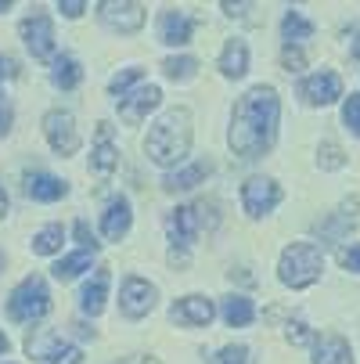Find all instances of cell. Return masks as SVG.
Instances as JSON below:
<instances>
[{"label":"cell","mask_w":360,"mask_h":364,"mask_svg":"<svg viewBox=\"0 0 360 364\" xmlns=\"http://www.w3.org/2000/svg\"><path fill=\"white\" fill-rule=\"evenodd\" d=\"M62 242H65V228L62 224H47L43 231L33 235V252L36 256H55V252H62Z\"/></svg>","instance_id":"26"},{"label":"cell","mask_w":360,"mask_h":364,"mask_svg":"<svg viewBox=\"0 0 360 364\" xmlns=\"http://www.w3.org/2000/svg\"><path fill=\"white\" fill-rule=\"evenodd\" d=\"M278 202H281V188L271 177H249L241 184V205L249 217H267Z\"/></svg>","instance_id":"9"},{"label":"cell","mask_w":360,"mask_h":364,"mask_svg":"<svg viewBox=\"0 0 360 364\" xmlns=\"http://www.w3.org/2000/svg\"><path fill=\"white\" fill-rule=\"evenodd\" d=\"M0 11H8V0H4V4H0Z\"/></svg>","instance_id":"46"},{"label":"cell","mask_w":360,"mask_h":364,"mask_svg":"<svg viewBox=\"0 0 360 364\" xmlns=\"http://www.w3.org/2000/svg\"><path fill=\"white\" fill-rule=\"evenodd\" d=\"M324 271V252L321 245L314 242H292L281 259H278V278L288 285V289H306V285H314Z\"/></svg>","instance_id":"3"},{"label":"cell","mask_w":360,"mask_h":364,"mask_svg":"<svg viewBox=\"0 0 360 364\" xmlns=\"http://www.w3.org/2000/svg\"><path fill=\"white\" fill-rule=\"evenodd\" d=\"M8 346H11V343H8V336H4V332H0V357H4V353H8Z\"/></svg>","instance_id":"43"},{"label":"cell","mask_w":360,"mask_h":364,"mask_svg":"<svg viewBox=\"0 0 360 364\" xmlns=\"http://www.w3.org/2000/svg\"><path fill=\"white\" fill-rule=\"evenodd\" d=\"M213 314H217V306H213V299H205V296H184V299L173 303V321H180V325H195V328L209 325Z\"/></svg>","instance_id":"15"},{"label":"cell","mask_w":360,"mask_h":364,"mask_svg":"<svg viewBox=\"0 0 360 364\" xmlns=\"http://www.w3.org/2000/svg\"><path fill=\"white\" fill-rule=\"evenodd\" d=\"M281 65H285L288 73H299V69H306V55H302L299 47L285 43V47H281Z\"/></svg>","instance_id":"32"},{"label":"cell","mask_w":360,"mask_h":364,"mask_svg":"<svg viewBox=\"0 0 360 364\" xmlns=\"http://www.w3.org/2000/svg\"><path fill=\"white\" fill-rule=\"evenodd\" d=\"M43 137L47 144L55 148L58 155H76L80 151V130H76V119L62 109H50L43 116Z\"/></svg>","instance_id":"6"},{"label":"cell","mask_w":360,"mask_h":364,"mask_svg":"<svg viewBox=\"0 0 360 364\" xmlns=\"http://www.w3.org/2000/svg\"><path fill=\"white\" fill-rule=\"evenodd\" d=\"M342 123L360 137V94H349V97H346V105H342Z\"/></svg>","instance_id":"31"},{"label":"cell","mask_w":360,"mask_h":364,"mask_svg":"<svg viewBox=\"0 0 360 364\" xmlns=\"http://www.w3.org/2000/svg\"><path fill=\"white\" fill-rule=\"evenodd\" d=\"M109 285H112V274H109V267H97V271H94V278H90V282L83 285V292H80V306H83V314L97 318L101 310H105Z\"/></svg>","instance_id":"17"},{"label":"cell","mask_w":360,"mask_h":364,"mask_svg":"<svg viewBox=\"0 0 360 364\" xmlns=\"http://www.w3.org/2000/svg\"><path fill=\"white\" fill-rule=\"evenodd\" d=\"M156 285L144 282V278H126L123 289H119V310L130 318V321H141L148 318V310L156 306Z\"/></svg>","instance_id":"10"},{"label":"cell","mask_w":360,"mask_h":364,"mask_svg":"<svg viewBox=\"0 0 360 364\" xmlns=\"http://www.w3.org/2000/svg\"><path fill=\"white\" fill-rule=\"evenodd\" d=\"M97 15L101 22H105L109 29L116 33H137L144 26V4H137V0H101L97 4Z\"/></svg>","instance_id":"7"},{"label":"cell","mask_w":360,"mask_h":364,"mask_svg":"<svg viewBox=\"0 0 360 364\" xmlns=\"http://www.w3.org/2000/svg\"><path fill=\"white\" fill-rule=\"evenodd\" d=\"M205 205H177V210L166 217V231H170V238H173V249H191L195 245V238H198V231L205 228Z\"/></svg>","instance_id":"5"},{"label":"cell","mask_w":360,"mask_h":364,"mask_svg":"<svg viewBox=\"0 0 360 364\" xmlns=\"http://www.w3.org/2000/svg\"><path fill=\"white\" fill-rule=\"evenodd\" d=\"M18 33H22V40H26V47L33 50L36 62H55V26H50L47 15H29V18H22Z\"/></svg>","instance_id":"8"},{"label":"cell","mask_w":360,"mask_h":364,"mask_svg":"<svg viewBox=\"0 0 360 364\" xmlns=\"http://www.w3.org/2000/svg\"><path fill=\"white\" fill-rule=\"evenodd\" d=\"M58 11H62L65 18H80V15L87 11V4H83V0H62V4H58Z\"/></svg>","instance_id":"36"},{"label":"cell","mask_w":360,"mask_h":364,"mask_svg":"<svg viewBox=\"0 0 360 364\" xmlns=\"http://www.w3.org/2000/svg\"><path fill=\"white\" fill-rule=\"evenodd\" d=\"M144 364H159V360H156V357H148V360H144Z\"/></svg>","instance_id":"44"},{"label":"cell","mask_w":360,"mask_h":364,"mask_svg":"<svg viewBox=\"0 0 360 364\" xmlns=\"http://www.w3.org/2000/svg\"><path fill=\"white\" fill-rule=\"evenodd\" d=\"M4 213H8V195H4V188H0V220H4Z\"/></svg>","instance_id":"42"},{"label":"cell","mask_w":360,"mask_h":364,"mask_svg":"<svg viewBox=\"0 0 360 364\" xmlns=\"http://www.w3.org/2000/svg\"><path fill=\"white\" fill-rule=\"evenodd\" d=\"M191 29H195V22H191L184 11H177V8H166V11L159 15V40L170 43V47L191 43Z\"/></svg>","instance_id":"18"},{"label":"cell","mask_w":360,"mask_h":364,"mask_svg":"<svg viewBox=\"0 0 360 364\" xmlns=\"http://www.w3.org/2000/svg\"><path fill=\"white\" fill-rule=\"evenodd\" d=\"M281 36H285V43H292V47H299L302 40H310L314 36V22L306 18L302 11H285V18H281Z\"/></svg>","instance_id":"23"},{"label":"cell","mask_w":360,"mask_h":364,"mask_svg":"<svg viewBox=\"0 0 360 364\" xmlns=\"http://www.w3.org/2000/svg\"><path fill=\"white\" fill-rule=\"evenodd\" d=\"M163 73H166L173 83H187V80H195V73H198V62H195L191 55L166 58V62H163Z\"/></svg>","instance_id":"27"},{"label":"cell","mask_w":360,"mask_h":364,"mask_svg":"<svg viewBox=\"0 0 360 364\" xmlns=\"http://www.w3.org/2000/svg\"><path fill=\"white\" fill-rule=\"evenodd\" d=\"M209 163H191V166H180V170H173V173H166L163 177V188L166 191H191L198 181H205L209 177Z\"/></svg>","instance_id":"21"},{"label":"cell","mask_w":360,"mask_h":364,"mask_svg":"<svg viewBox=\"0 0 360 364\" xmlns=\"http://www.w3.org/2000/svg\"><path fill=\"white\" fill-rule=\"evenodd\" d=\"M144 151L156 166H177L184 163V155L191 151V112L187 109H170L163 112L148 130Z\"/></svg>","instance_id":"2"},{"label":"cell","mask_w":360,"mask_h":364,"mask_svg":"<svg viewBox=\"0 0 360 364\" xmlns=\"http://www.w3.org/2000/svg\"><path fill=\"white\" fill-rule=\"evenodd\" d=\"M119 166V151L112 144V127L109 123H97V141H94V151H90V170L101 177V181H109Z\"/></svg>","instance_id":"13"},{"label":"cell","mask_w":360,"mask_h":364,"mask_svg":"<svg viewBox=\"0 0 360 364\" xmlns=\"http://www.w3.org/2000/svg\"><path fill=\"white\" fill-rule=\"evenodd\" d=\"M50 364H83V353H80V346H65Z\"/></svg>","instance_id":"37"},{"label":"cell","mask_w":360,"mask_h":364,"mask_svg":"<svg viewBox=\"0 0 360 364\" xmlns=\"http://www.w3.org/2000/svg\"><path fill=\"white\" fill-rule=\"evenodd\" d=\"M288 343H295V346H302V343H314V332L310 328H306L302 321H288Z\"/></svg>","instance_id":"34"},{"label":"cell","mask_w":360,"mask_h":364,"mask_svg":"<svg viewBox=\"0 0 360 364\" xmlns=\"http://www.w3.org/2000/svg\"><path fill=\"white\" fill-rule=\"evenodd\" d=\"M317 163H321V170H342V166H346V155H342V148H339L335 141H321Z\"/></svg>","instance_id":"29"},{"label":"cell","mask_w":360,"mask_h":364,"mask_svg":"<svg viewBox=\"0 0 360 364\" xmlns=\"http://www.w3.org/2000/svg\"><path fill=\"white\" fill-rule=\"evenodd\" d=\"M72 235H76V242H80L87 252H97V242H94V231L87 228V220H80V224L72 228Z\"/></svg>","instance_id":"35"},{"label":"cell","mask_w":360,"mask_h":364,"mask_svg":"<svg viewBox=\"0 0 360 364\" xmlns=\"http://www.w3.org/2000/svg\"><path fill=\"white\" fill-rule=\"evenodd\" d=\"M249 8H252V4H224V11H227V15H231V18H234V15H238V18H241V15H245V11H249Z\"/></svg>","instance_id":"41"},{"label":"cell","mask_w":360,"mask_h":364,"mask_svg":"<svg viewBox=\"0 0 360 364\" xmlns=\"http://www.w3.org/2000/svg\"><path fill=\"white\" fill-rule=\"evenodd\" d=\"M50 80H55V87H62V90H72V87H80L83 69H80V62L72 55H58L55 69H50Z\"/></svg>","instance_id":"24"},{"label":"cell","mask_w":360,"mask_h":364,"mask_svg":"<svg viewBox=\"0 0 360 364\" xmlns=\"http://www.w3.org/2000/svg\"><path fill=\"white\" fill-rule=\"evenodd\" d=\"M349 36H353V47H349V55H353V58H360V26H353V29H349Z\"/></svg>","instance_id":"40"},{"label":"cell","mask_w":360,"mask_h":364,"mask_svg":"<svg viewBox=\"0 0 360 364\" xmlns=\"http://www.w3.org/2000/svg\"><path fill=\"white\" fill-rule=\"evenodd\" d=\"M11 119H15V112H11L8 105H0V137L11 134Z\"/></svg>","instance_id":"39"},{"label":"cell","mask_w":360,"mask_h":364,"mask_svg":"<svg viewBox=\"0 0 360 364\" xmlns=\"http://www.w3.org/2000/svg\"><path fill=\"white\" fill-rule=\"evenodd\" d=\"M141 76H144V69H137V65L123 69L119 76H112V83H109V94H112L116 101H123V97L130 94V87H133V83H141Z\"/></svg>","instance_id":"28"},{"label":"cell","mask_w":360,"mask_h":364,"mask_svg":"<svg viewBox=\"0 0 360 364\" xmlns=\"http://www.w3.org/2000/svg\"><path fill=\"white\" fill-rule=\"evenodd\" d=\"M314 364H353L349 343L342 336H321V339H314Z\"/></svg>","instance_id":"20"},{"label":"cell","mask_w":360,"mask_h":364,"mask_svg":"<svg viewBox=\"0 0 360 364\" xmlns=\"http://www.w3.org/2000/svg\"><path fill=\"white\" fill-rule=\"evenodd\" d=\"M159 101H163V90H159L156 83L137 87L133 94H126V97L119 101V116H123V123L137 127V123L148 119V112H156V109H159Z\"/></svg>","instance_id":"12"},{"label":"cell","mask_w":360,"mask_h":364,"mask_svg":"<svg viewBox=\"0 0 360 364\" xmlns=\"http://www.w3.org/2000/svg\"><path fill=\"white\" fill-rule=\"evenodd\" d=\"M50 310V292H47V282L40 274H29L22 285H15V292L8 296V314L11 321H22V325H33L40 321Z\"/></svg>","instance_id":"4"},{"label":"cell","mask_w":360,"mask_h":364,"mask_svg":"<svg viewBox=\"0 0 360 364\" xmlns=\"http://www.w3.org/2000/svg\"><path fill=\"white\" fill-rule=\"evenodd\" d=\"M26 195L33 202H58V198L69 195V184L62 177H55V173L36 170V173H26Z\"/></svg>","instance_id":"16"},{"label":"cell","mask_w":360,"mask_h":364,"mask_svg":"<svg viewBox=\"0 0 360 364\" xmlns=\"http://www.w3.org/2000/svg\"><path fill=\"white\" fill-rule=\"evenodd\" d=\"M0 271H4V252H0Z\"/></svg>","instance_id":"45"},{"label":"cell","mask_w":360,"mask_h":364,"mask_svg":"<svg viewBox=\"0 0 360 364\" xmlns=\"http://www.w3.org/2000/svg\"><path fill=\"white\" fill-rule=\"evenodd\" d=\"M130 220H133V213H130V198H126V195H116V198L109 202L105 217H101V235H105L109 242H119V238H126Z\"/></svg>","instance_id":"14"},{"label":"cell","mask_w":360,"mask_h":364,"mask_svg":"<svg viewBox=\"0 0 360 364\" xmlns=\"http://www.w3.org/2000/svg\"><path fill=\"white\" fill-rule=\"evenodd\" d=\"M278 119H281V101L274 87H252L249 94H241V101L234 105L231 116V130H227V144L241 159H260L274 148L278 137Z\"/></svg>","instance_id":"1"},{"label":"cell","mask_w":360,"mask_h":364,"mask_svg":"<svg viewBox=\"0 0 360 364\" xmlns=\"http://www.w3.org/2000/svg\"><path fill=\"white\" fill-rule=\"evenodd\" d=\"M213 364H252V353H249V346L234 343V346H224V350L213 357Z\"/></svg>","instance_id":"30"},{"label":"cell","mask_w":360,"mask_h":364,"mask_svg":"<svg viewBox=\"0 0 360 364\" xmlns=\"http://www.w3.org/2000/svg\"><path fill=\"white\" fill-rule=\"evenodd\" d=\"M0 76L15 80V76H18V62H15V58H8V55H0Z\"/></svg>","instance_id":"38"},{"label":"cell","mask_w":360,"mask_h":364,"mask_svg":"<svg viewBox=\"0 0 360 364\" xmlns=\"http://www.w3.org/2000/svg\"><path fill=\"white\" fill-rule=\"evenodd\" d=\"M220 314H224V321H227L231 328H245V325H252V318H256V306H252L249 296H227V299L220 303Z\"/></svg>","instance_id":"22"},{"label":"cell","mask_w":360,"mask_h":364,"mask_svg":"<svg viewBox=\"0 0 360 364\" xmlns=\"http://www.w3.org/2000/svg\"><path fill=\"white\" fill-rule=\"evenodd\" d=\"M299 97L306 101V105H332V101L342 97V80L332 69H321V73L306 76L299 83Z\"/></svg>","instance_id":"11"},{"label":"cell","mask_w":360,"mask_h":364,"mask_svg":"<svg viewBox=\"0 0 360 364\" xmlns=\"http://www.w3.org/2000/svg\"><path fill=\"white\" fill-rule=\"evenodd\" d=\"M339 264L353 274H360V245H342L339 249Z\"/></svg>","instance_id":"33"},{"label":"cell","mask_w":360,"mask_h":364,"mask_svg":"<svg viewBox=\"0 0 360 364\" xmlns=\"http://www.w3.org/2000/svg\"><path fill=\"white\" fill-rule=\"evenodd\" d=\"M90 259H94V252L80 249V252H72V256L58 259V264L50 267V274H55L58 282H72V278H80L83 271H90Z\"/></svg>","instance_id":"25"},{"label":"cell","mask_w":360,"mask_h":364,"mask_svg":"<svg viewBox=\"0 0 360 364\" xmlns=\"http://www.w3.org/2000/svg\"><path fill=\"white\" fill-rule=\"evenodd\" d=\"M220 73L227 80H241L249 73V47L245 40H227L224 50H220Z\"/></svg>","instance_id":"19"}]
</instances>
